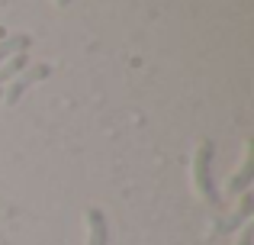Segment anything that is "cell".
Segmentation results:
<instances>
[{
  "label": "cell",
  "instance_id": "6da1fadb",
  "mask_svg": "<svg viewBox=\"0 0 254 245\" xmlns=\"http://www.w3.org/2000/svg\"><path fill=\"white\" fill-rule=\"evenodd\" d=\"M193 190L203 203H209L212 210L222 207V197H219L216 184H212V139H203L193 152Z\"/></svg>",
  "mask_w": 254,
  "mask_h": 245
},
{
  "label": "cell",
  "instance_id": "7a4b0ae2",
  "mask_svg": "<svg viewBox=\"0 0 254 245\" xmlns=\"http://www.w3.org/2000/svg\"><path fill=\"white\" fill-rule=\"evenodd\" d=\"M49 75H52L49 65H36V68H26L23 75H16L10 84H6V90H3V97H0V100H3L6 107H13V103H19V97H23L26 90L32 87V84L42 81V78H49Z\"/></svg>",
  "mask_w": 254,
  "mask_h": 245
},
{
  "label": "cell",
  "instance_id": "3957f363",
  "mask_svg": "<svg viewBox=\"0 0 254 245\" xmlns=\"http://www.w3.org/2000/svg\"><path fill=\"white\" fill-rule=\"evenodd\" d=\"M251 203H254V197H251V194H245L235 213H229V216H222V220H216V223H212V236L235 233L238 226H245V223H251Z\"/></svg>",
  "mask_w": 254,
  "mask_h": 245
},
{
  "label": "cell",
  "instance_id": "277c9868",
  "mask_svg": "<svg viewBox=\"0 0 254 245\" xmlns=\"http://www.w3.org/2000/svg\"><path fill=\"white\" fill-rule=\"evenodd\" d=\"M251 177H254V145L248 142V152H245V162H242V168H238L235 174L229 177V197H235V194H248V184H251Z\"/></svg>",
  "mask_w": 254,
  "mask_h": 245
},
{
  "label": "cell",
  "instance_id": "5b68a950",
  "mask_svg": "<svg viewBox=\"0 0 254 245\" xmlns=\"http://www.w3.org/2000/svg\"><path fill=\"white\" fill-rule=\"evenodd\" d=\"M110 242V226H106L103 210L87 207V245H106Z\"/></svg>",
  "mask_w": 254,
  "mask_h": 245
},
{
  "label": "cell",
  "instance_id": "8992f818",
  "mask_svg": "<svg viewBox=\"0 0 254 245\" xmlns=\"http://www.w3.org/2000/svg\"><path fill=\"white\" fill-rule=\"evenodd\" d=\"M29 45H32V39H29V36H23V32H16V36H6V39H0V65H3L6 58L19 55V52H26Z\"/></svg>",
  "mask_w": 254,
  "mask_h": 245
},
{
  "label": "cell",
  "instance_id": "52a82bcc",
  "mask_svg": "<svg viewBox=\"0 0 254 245\" xmlns=\"http://www.w3.org/2000/svg\"><path fill=\"white\" fill-rule=\"evenodd\" d=\"M26 65H29V55H26V52H19V55L6 58V62L0 65V84H10L16 75H23V71H26Z\"/></svg>",
  "mask_w": 254,
  "mask_h": 245
},
{
  "label": "cell",
  "instance_id": "ba28073f",
  "mask_svg": "<svg viewBox=\"0 0 254 245\" xmlns=\"http://www.w3.org/2000/svg\"><path fill=\"white\" fill-rule=\"evenodd\" d=\"M251 242H254V226H251V223H245L242 233H238V242H235V245H251Z\"/></svg>",
  "mask_w": 254,
  "mask_h": 245
},
{
  "label": "cell",
  "instance_id": "9c48e42d",
  "mask_svg": "<svg viewBox=\"0 0 254 245\" xmlns=\"http://www.w3.org/2000/svg\"><path fill=\"white\" fill-rule=\"evenodd\" d=\"M55 3H58V6H68V3H71V0H55Z\"/></svg>",
  "mask_w": 254,
  "mask_h": 245
}]
</instances>
